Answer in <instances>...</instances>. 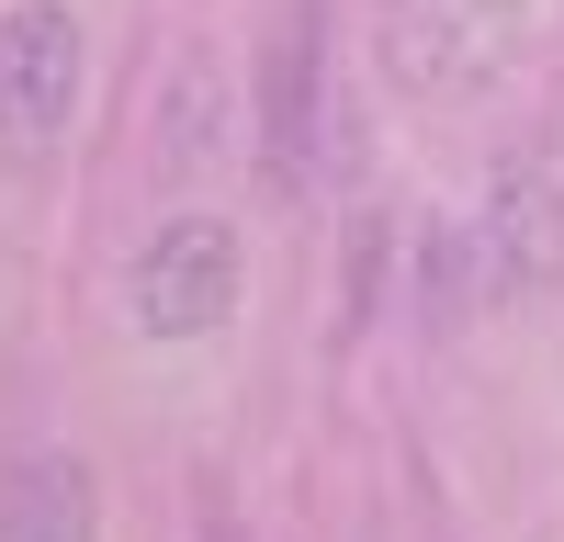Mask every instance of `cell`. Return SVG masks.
Returning a JSON list of instances; mask_svg holds the SVG:
<instances>
[{
  "label": "cell",
  "mask_w": 564,
  "mask_h": 542,
  "mask_svg": "<svg viewBox=\"0 0 564 542\" xmlns=\"http://www.w3.org/2000/svg\"><path fill=\"white\" fill-rule=\"evenodd\" d=\"M531 34V0H372V68L406 102H463L486 90Z\"/></svg>",
  "instance_id": "cell-1"
},
{
  "label": "cell",
  "mask_w": 564,
  "mask_h": 542,
  "mask_svg": "<svg viewBox=\"0 0 564 542\" xmlns=\"http://www.w3.org/2000/svg\"><path fill=\"white\" fill-rule=\"evenodd\" d=\"M260 170L271 193H316V181L350 170V113L339 90H327V12L316 0H294L260 57Z\"/></svg>",
  "instance_id": "cell-2"
},
{
  "label": "cell",
  "mask_w": 564,
  "mask_h": 542,
  "mask_svg": "<svg viewBox=\"0 0 564 542\" xmlns=\"http://www.w3.org/2000/svg\"><path fill=\"white\" fill-rule=\"evenodd\" d=\"M475 271L497 305L520 294H553L564 283V124L520 136L486 181V215H475Z\"/></svg>",
  "instance_id": "cell-3"
},
{
  "label": "cell",
  "mask_w": 564,
  "mask_h": 542,
  "mask_svg": "<svg viewBox=\"0 0 564 542\" xmlns=\"http://www.w3.org/2000/svg\"><path fill=\"white\" fill-rule=\"evenodd\" d=\"M79 68H90V45H79V12H68V0H12V12H0V159L68 148V124H79Z\"/></svg>",
  "instance_id": "cell-4"
},
{
  "label": "cell",
  "mask_w": 564,
  "mask_h": 542,
  "mask_svg": "<svg viewBox=\"0 0 564 542\" xmlns=\"http://www.w3.org/2000/svg\"><path fill=\"white\" fill-rule=\"evenodd\" d=\"M238 283H249L238 226H226V215H170L159 238L135 249L124 305H135V328H148V339H204V328L238 316Z\"/></svg>",
  "instance_id": "cell-5"
},
{
  "label": "cell",
  "mask_w": 564,
  "mask_h": 542,
  "mask_svg": "<svg viewBox=\"0 0 564 542\" xmlns=\"http://www.w3.org/2000/svg\"><path fill=\"white\" fill-rule=\"evenodd\" d=\"M0 542H102V486L79 452H23L0 486Z\"/></svg>",
  "instance_id": "cell-6"
},
{
  "label": "cell",
  "mask_w": 564,
  "mask_h": 542,
  "mask_svg": "<svg viewBox=\"0 0 564 542\" xmlns=\"http://www.w3.org/2000/svg\"><path fill=\"white\" fill-rule=\"evenodd\" d=\"M452 271H463V238H441V226H430V249H417V305H430V328L463 305V294H452Z\"/></svg>",
  "instance_id": "cell-7"
}]
</instances>
